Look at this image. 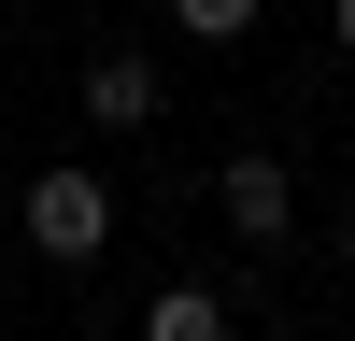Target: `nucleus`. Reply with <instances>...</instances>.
I'll return each mask as SVG.
<instances>
[{
    "mask_svg": "<svg viewBox=\"0 0 355 341\" xmlns=\"http://www.w3.org/2000/svg\"><path fill=\"white\" fill-rule=\"evenodd\" d=\"M15 227H28V256H57V270H85V256L114 242V185H100L85 157H57V170H28Z\"/></svg>",
    "mask_w": 355,
    "mask_h": 341,
    "instance_id": "f257e3e1",
    "label": "nucleus"
},
{
    "mask_svg": "<svg viewBox=\"0 0 355 341\" xmlns=\"http://www.w3.org/2000/svg\"><path fill=\"white\" fill-rule=\"evenodd\" d=\"M214 199H227V227H242V242H284V227H299V170H284V157H227Z\"/></svg>",
    "mask_w": 355,
    "mask_h": 341,
    "instance_id": "f03ea898",
    "label": "nucleus"
},
{
    "mask_svg": "<svg viewBox=\"0 0 355 341\" xmlns=\"http://www.w3.org/2000/svg\"><path fill=\"white\" fill-rule=\"evenodd\" d=\"M85 128H157V57H128V43L85 57Z\"/></svg>",
    "mask_w": 355,
    "mask_h": 341,
    "instance_id": "7ed1b4c3",
    "label": "nucleus"
},
{
    "mask_svg": "<svg viewBox=\"0 0 355 341\" xmlns=\"http://www.w3.org/2000/svg\"><path fill=\"white\" fill-rule=\"evenodd\" d=\"M341 270H355V213H341Z\"/></svg>",
    "mask_w": 355,
    "mask_h": 341,
    "instance_id": "0eeeda50",
    "label": "nucleus"
},
{
    "mask_svg": "<svg viewBox=\"0 0 355 341\" xmlns=\"http://www.w3.org/2000/svg\"><path fill=\"white\" fill-rule=\"evenodd\" d=\"M327 28H341V57H355V0H327Z\"/></svg>",
    "mask_w": 355,
    "mask_h": 341,
    "instance_id": "423d86ee",
    "label": "nucleus"
},
{
    "mask_svg": "<svg viewBox=\"0 0 355 341\" xmlns=\"http://www.w3.org/2000/svg\"><path fill=\"white\" fill-rule=\"evenodd\" d=\"M171 28H185V43H242L256 0H171Z\"/></svg>",
    "mask_w": 355,
    "mask_h": 341,
    "instance_id": "39448f33",
    "label": "nucleus"
},
{
    "mask_svg": "<svg viewBox=\"0 0 355 341\" xmlns=\"http://www.w3.org/2000/svg\"><path fill=\"white\" fill-rule=\"evenodd\" d=\"M142 341H227V299H214V284H157Z\"/></svg>",
    "mask_w": 355,
    "mask_h": 341,
    "instance_id": "20e7f679",
    "label": "nucleus"
}]
</instances>
